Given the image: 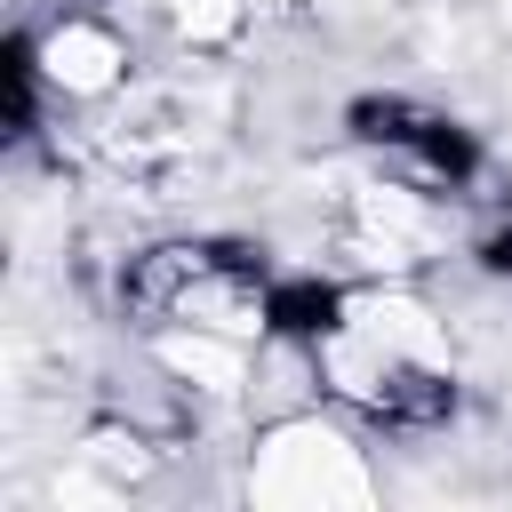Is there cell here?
Listing matches in <instances>:
<instances>
[{
    "label": "cell",
    "mask_w": 512,
    "mask_h": 512,
    "mask_svg": "<svg viewBox=\"0 0 512 512\" xmlns=\"http://www.w3.org/2000/svg\"><path fill=\"white\" fill-rule=\"evenodd\" d=\"M312 376L336 408H352L384 432H432L456 416L448 320L408 280H352L336 328L312 344Z\"/></svg>",
    "instance_id": "6da1fadb"
},
{
    "label": "cell",
    "mask_w": 512,
    "mask_h": 512,
    "mask_svg": "<svg viewBox=\"0 0 512 512\" xmlns=\"http://www.w3.org/2000/svg\"><path fill=\"white\" fill-rule=\"evenodd\" d=\"M240 496L264 512H360L376 504V464L328 408H288L256 424Z\"/></svg>",
    "instance_id": "7a4b0ae2"
},
{
    "label": "cell",
    "mask_w": 512,
    "mask_h": 512,
    "mask_svg": "<svg viewBox=\"0 0 512 512\" xmlns=\"http://www.w3.org/2000/svg\"><path fill=\"white\" fill-rule=\"evenodd\" d=\"M352 136L384 152V176H400V184H416V192H432V200H440V192H464L472 168H480L472 136H464L456 120L408 104V96H360V104H352Z\"/></svg>",
    "instance_id": "3957f363"
},
{
    "label": "cell",
    "mask_w": 512,
    "mask_h": 512,
    "mask_svg": "<svg viewBox=\"0 0 512 512\" xmlns=\"http://www.w3.org/2000/svg\"><path fill=\"white\" fill-rule=\"evenodd\" d=\"M24 48H32L40 88L64 104H112L136 72V48L112 24V8H56V24L24 32Z\"/></svg>",
    "instance_id": "277c9868"
},
{
    "label": "cell",
    "mask_w": 512,
    "mask_h": 512,
    "mask_svg": "<svg viewBox=\"0 0 512 512\" xmlns=\"http://www.w3.org/2000/svg\"><path fill=\"white\" fill-rule=\"evenodd\" d=\"M160 16H168V32H176V48H192V56H224V48H240L256 0H160Z\"/></svg>",
    "instance_id": "5b68a950"
},
{
    "label": "cell",
    "mask_w": 512,
    "mask_h": 512,
    "mask_svg": "<svg viewBox=\"0 0 512 512\" xmlns=\"http://www.w3.org/2000/svg\"><path fill=\"white\" fill-rule=\"evenodd\" d=\"M480 264H488V272H512V232H488V240H480Z\"/></svg>",
    "instance_id": "8992f818"
},
{
    "label": "cell",
    "mask_w": 512,
    "mask_h": 512,
    "mask_svg": "<svg viewBox=\"0 0 512 512\" xmlns=\"http://www.w3.org/2000/svg\"><path fill=\"white\" fill-rule=\"evenodd\" d=\"M64 8H112V0H64Z\"/></svg>",
    "instance_id": "52a82bcc"
}]
</instances>
